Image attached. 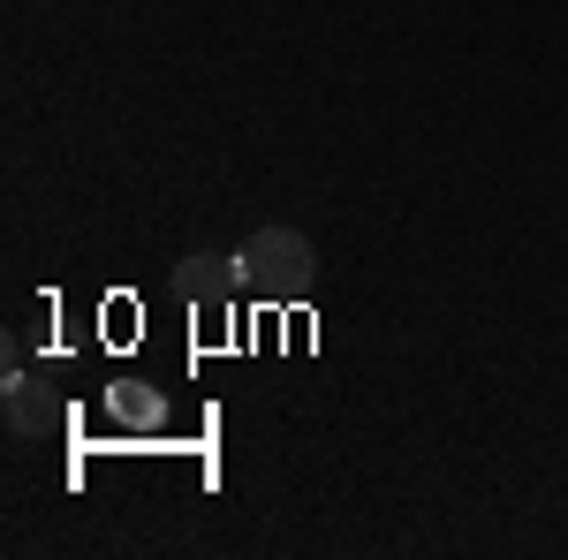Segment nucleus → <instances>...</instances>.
I'll list each match as a JSON object with an SVG mask.
<instances>
[{
	"label": "nucleus",
	"mask_w": 568,
	"mask_h": 560,
	"mask_svg": "<svg viewBox=\"0 0 568 560\" xmlns=\"http://www.w3.org/2000/svg\"><path fill=\"white\" fill-rule=\"evenodd\" d=\"M235 273H243V288L251 296H273V303H288V296H311L318 288V251H311V235L304 227H251L243 243H235Z\"/></svg>",
	"instance_id": "obj_1"
},
{
	"label": "nucleus",
	"mask_w": 568,
	"mask_h": 560,
	"mask_svg": "<svg viewBox=\"0 0 568 560\" xmlns=\"http://www.w3.org/2000/svg\"><path fill=\"white\" fill-rule=\"evenodd\" d=\"M175 281H182V296H190V303H220V296H235V288H243L235 251H190Z\"/></svg>",
	"instance_id": "obj_2"
},
{
	"label": "nucleus",
	"mask_w": 568,
	"mask_h": 560,
	"mask_svg": "<svg viewBox=\"0 0 568 560\" xmlns=\"http://www.w3.org/2000/svg\"><path fill=\"white\" fill-rule=\"evenodd\" d=\"M8 425L23 431V439H39L45 425H53V401H45V387H31V379H23V371H8Z\"/></svg>",
	"instance_id": "obj_3"
}]
</instances>
